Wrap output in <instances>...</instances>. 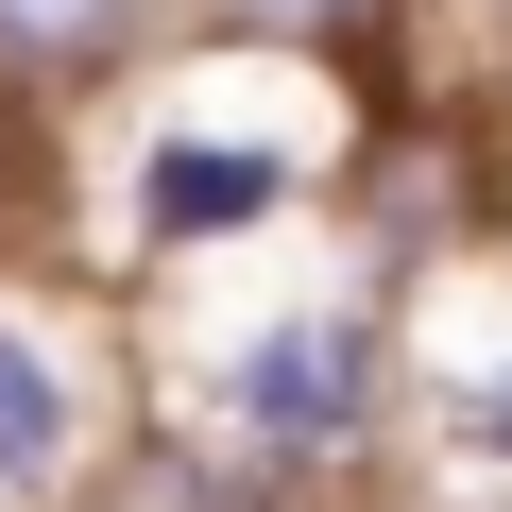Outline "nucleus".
<instances>
[{
	"mask_svg": "<svg viewBox=\"0 0 512 512\" xmlns=\"http://www.w3.org/2000/svg\"><path fill=\"white\" fill-rule=\"evenodd\" d=\"M137 393H154V444H205L222 478L256 495H325V478H376L393 461V410H410V291L342 239H274V256H222V274H171L137 308Z\"/></svg>",
	"mask_w": 512,
	"mask_h": 512,
	"instance_id": "obj_1",
	"label": "nucleus"
},
{
	"mask_svg": "<svg viewBox=\"0 0 512 512\" xmlns=\"http://www.w3.org/2000/svg\"><path fill=\"white\" fill-rule=\"evenodd\" d=\"M342 171H359V103H342V69H308V52H205V69H171L154 103H137V137H120V188H103V222H120V274L137 291H171V274H222V256H274L291 222H308V188L342 205Z\"/></svg>",
	"mask_w": 512,
	"mask_h": 512,
	"instance_id": "obj_2",
	"label": "nucleus"
},
{
	"mask_svg": "<svg viewBox=\"0 0 512 512\" xmlns=\"http://www.w3.org/2000/svg\"><path fill=\"white\" fill-rule=\"evenodd\" d=\"M154 444V393H137V325L0 274V512H86L120 461Z\"/></svg>",
	"mask_w": 512,
	"mask_h": 512,
	"instance_id": "obj_3",
	"label": "nucleus"
},
{
	"mask_svg": "<svg viewBox=\"0 0 512 512\" xmlns=\"http://www.w3.org/2000/svg\"><path fill=\"white\" fill-rule=\"evenodd\" d=\"M410 512H512V239L410 274V410H393Z\"/></svg>",
	"mask_w": 512,
	"mask_h": 512,
	"instance_id": "obj_4",
	"label": "nucleus"
},
{
	"mask_svg": "<svg viewBox=\"0 0 512 512\" xmlns=\"http://www.w3.org/2000/svg\"><path fill=\"white\" fill-rule=\"evenodd\" d=\"M137 35H154V0H0V86H103V69H137Z\"/></svg>",
	"mask_w": 512,
	"mask_h": 512,
	"instance_id": "obj_5",
	"label": "nucleus"
},
{
	"mask_svg": "<svg viewBox=\"0 0 512 512\" xmlns=\"http://www.w3.org/2000/svg\"><path fill=\"white\" fill-rule=\"evenodd\" d=\"M359 18H376V0H222V35H239V52H308V69H325Z\"/></svg>",
	"mask_w": 512,
	"mask_h": 512,
	"instance_id": "obj_6",
	"label": "nucleus"
},
{
	"mask_svg": "<svg viewBox=\"0 0 512 512\" xmlns=\"http://www.w3.org/2000/svg\"><path fill=\"white\" fill-rule=\"evenodd\" d=\"M478 35H495V120H512V0H478Z\"/></svg>",
	"mask_w": 512,
	"mask_h": 512,
	"instance_id": "obj_7",
	"label": "nucleus"
},
{
	"mask_svg": "<svg viewBox=\"0 0 512 512\" xmlns=\"http://www.w3.org/2000/svg\"><path fill=\"white\" fill-rule=\"evenodd\" d=\"M495 239H512V120H495Z\"/></svg>",
	"mask_w": 512,
	"mask_h": 512,
	"instance_id": "obj_8",
	"label": "nucleus"
}]
</instances>
